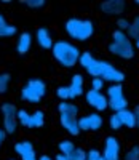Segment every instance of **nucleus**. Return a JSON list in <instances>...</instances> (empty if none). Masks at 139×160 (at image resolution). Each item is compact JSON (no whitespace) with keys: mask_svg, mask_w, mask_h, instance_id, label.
Returning a JSON list of instances; mask_svg holds the SVG:
<instances>
[{"mask_svg":"<svg viewBox=\"0 0 139 160\" xmlns=\"http://www.w3.org/2000/svg\"><path fill=\"white\" fill-rule=\"evenodd\" d=\"M93 58H94V56L91 55L90 51H83L82 55H80V59H78V62H80V66H82L83 69H87V68H88V64L93 61Z\"/></svg>","mask_w":139,"mask_h":160,"instance_id":"obj_25","label":"nucleus"},{"mask_svg":"<svg viewBox=\"0 0 139 160\" xmlns=\"http://www.w3.org/2000/svg\"><path fill=\"white\" fill-rule=\"evenodd\" d=\"M47 95V83L42 78H29L21 88V99L31 104H37Z\"/></svg>","mask_w":139,"mask_h":160,"instance_id":"obj_6","label":"nucleus"},{"mask_svg":"<svg viewBox=\"0 0 139 160\" xmlns=\"http://www.w3.org/2000/svg\"><path fill=\"white\" fill-rule=\"evenodd\" d=\"M125 160H139V144L133 146V148L125 154Z\"/></svg>","mask_w":139,"mask_h":160,"instance_id":"obj_26","label":"nucleus"},{"mask_svg":"<svg viewBox=\"0 0 139 160\" xmlns=\"http://www.w3.org/2000/svg\"><path fill=\"white\" fill-rule=\"evenodd\" d=\"M10 82H11V74L8 72H0V95L7 93L8 87H10Z\"/></svg>","mask_w":139,"mask_h":160,"instance_id":"obj_21","label":"nucleus"},{"mask_svg":"<svg viewBox=\"0 0 139 160\" xmlns=\"http://www.w3.org/2000/svg\"><path fill=\"white\" fill-rule=\"evenodd\" d=\"M67 157H69V160H87V151L82 148H74V151Z\"/></svg>","mask_w":139,"mask_h":160,"instance_id":"obj_24","label":"nucleus"},{"mask_svg":"<svg viewBox=\"0 0 139 160\" xmlns=\"http://www.w3.org/2000/svg\"><path fill=\"white\" fill-rule=\"evenodd\" d=\"M7 136H8V133H7L5 128L2 127V128H0V144H3V141L7 139Z\"/></svg>","mask_w":139,"mask_h":160,"instance_id":"obj_32","label":"nucleus"},{"mask_svg":"<svg viewBox=\"0 0 139 160\" xmlns=\"http://www.w3.org/2000/svg\"><path fill=\"white\" fill-rule=\"evenodd\" d=\"M99 8L104 15L118 16L125 11V8H127V2H123V0H106V2H101Z\"/></svg>","mask_w":139,"mask_h":160,"instance_id":"obj_12","label":"nucleus"},{"mask_svg":"<svg viewBox=\"0 0 139 160\" xmlns=\"http://www.w3.org/2000/svg\"><path fill=\"white\" fill-rule=\"evenodd\" d=\"M56 96H58L61 101H69V99H72V93H71V88H69V85H66V87H58Z\"/></svg>","mask_w":139,"mask_h":160,"instance_id":"obj_23","label":"nucleus"},{"mask_svg":"<svg viewBox=\"0 0 139 160\" xmlns=\"http://www.w3.org/2000/svg\"><path fill=\"white\" fill-rule=\"evenodd\" d=\"M104 160H120V142L115 136H107L104 141Z\"/></svg>","mask_w":139,"mask_h":160,"instance_id":"obj_11","label":"nucleus"},{"mask_svg":"<svg viewBox=\"0 0 139 160\" xmlns=\"http://www.w3.org/2000/svg\"><path fill=\"white\" fill-rule=\"evenodd\" d=\"M22 3L29 8H42L45 7V0H24Z\"/></svg>","mask_w":139,"mask_h":160,"instance_id":"obj_29","label":"nucleus"},{"mask_svg":"<svg viewBox=\"0 0 139 160\" xmlns=\"http://www.w3.org/2000/svg\"><path fill=\"white\" fill-rule=\"evenodd\" d=\"M51 53H53V58L56 59L58 64H61L62 68H74L78 62L80 55H82L78 47H75L71 42H67V40H58V42H54Z\"/></svg>","mask_w":139,"mask_h":160,"instance_id":"obj_2","label":"nucleus"},{"mask_svg":"<svg viewBox=\"0 0 139 160\" xmlns=\"http://www.w3.org/2000/svg\"><path fill=\"white\" fill-rule=\"evenodd\" d=\"M127 35L131 40H137L139 38V16H134V19L131 21L130 29L127 31Z\"/></svg>","mask_w":139,"mask_h":160,"instance_id":"obj_20","label":"nucleus"},{"mask_svg":"<svg viewBox=\"0 0 139 160\" xmlns=\"http://www.w3.org/2000/svg\"><path fill=\"white\" fill-rule=\"evenodd\" d=\"M0 112L3 115V128L8 135H15L18 131L19 122H18V108L13 102H3Z\"/></svg>","mask_w":139,"mask_h":160,"instance_id":"obj_8","label":"nucleus"},{"mask_svg":"<svg viewBox=\"0 0 139 160\" xmlns=\"http://www.w3.org/2000/svg\"><path fill=\"white\" fill-rule=\"evenodd\" d=\"M10 160H15V158H10Z\"/></svg>","mask_w":139,"mask_h":160,"instance_id":"obj_39","label":"nucleus"},{"mask_svg":"<svg viewBox=\"0 0 139 160\" xmlns=\"http://www.w3.org/2000/svg\"><path fill=\"white\" fill-rule=\"evenodd\" d=\"M133 112H134V115H136V127H139V104L134 108Z\"/></svg>","mask_w":139,"mask_h":160,"instance_id":"obj_33","label":"nucleus"},{"mask_svg":"<svg viewBox=\"0 0 139 160\" xmlns=\"http://www.w3.org/2000/svg\"><path fill=\"white\" fill-rule=\"evenodd\" d=\"M85 101L91 106L93 109L96 111H106L109 108V101H107V96L102 95V91H94V90H88L87 95H85Z\"/></svg>","mask_w":139,"mask_h":160,"instance_id":"obj_10","label":"nucleus"},{"mask_svg":"<svg viewBox=\"0 0 139 160\" xmlns=\"http://www.w3.org/2000/svg\"><path fill=\"white\" fill-rule=\"evenodd\" d=\"M104 80L102 78H93L91 80V90H94V91H102V88H104Z\"/></svg>","mask_w":139,"mask_h":160,"instance_id":"obj_30","label":"nucleus"},{"mask_svg":"<svg viewBox=\"0 0 139 160\" xmlns=\"http://www.w3.org/2000/svg\"><path fill=\"white\" fill-rule=\"evenodd\" d=\"M64 29L67 35L72 40L77 42H87L88 38L94 34V24L91 19H83V18H69L64 24Z\"/></svg>","mask_w":139,"mask_h":160,"instance_id":"obj_3","label":"nucleus"},{"mask_svg":"<svg viewBox=\"0 0 139 160\" xmlns=\"http://www.w3.org/2000/svg\"><path fill=\"white\" fill-rule=\"evenodd\" d=\"M32 47V35L29 32H21L16 40V51L18 55H27Z\"/></svg>","mask_w":139,"mask_h":160,"instance_id":"obj_15","label":"nucleus"},{"mask_svg":"<svg viewBox=\"0 0 139 160\" xmlns=\"http://www.w3.org/2000/svg\"><path fill=\"white\" fill-rule=\"evenodd\" d=\"M38 160H53L50 155H42V157H38Z\"/></svg>","mask_w":139,"mask_h":160,"instance_id":"obj_35","label":"nucleus"},{"mask_svg":"<svg viewBox=\"0 0 139 160\" xmlns=\"http://www.w3.org/2000/svg\"><path fill=\"white\" fill-rule=\"evenodd\" d=\"M74 142L72 141H69V139H64V141H61L59 144H58V149H59V154H62V155H69L72 151H74Z\"/></svg>","mask_w":139,"mask_h":160,"instance_id":"obj_22","label":"nucleus"},{"mask_svg":"<svg viewBox=\"0 0 139 160\" xmlns=\"http://www.w3.org/2000/svg\"><path fill=\"white\" fill-rule=\"evenodd\" d=\"M93 78H102L104 82L112 83H122L125 80V74L117 69L114 64H110L109 61L104 59H96L93 58V61L88 64V68L85 69Z\"/></svg>","mask_w":139,"mask_h":160,"instance_id":"obj_1","label":"nucleus"},{"mask_svg":"<svg viewBox=\"0 0 139 160\" xmlns=\"http://www.w3.org/2000/svg\"><path fill=\"white\" fill-rule=\"evenodd\" d=\"M15 152L19 155L21 160H38L35 154V148L31 141H18L15 144Z\"/></svg>","mask_w":139,"mask_h":160,"instance_id":"obj_13","label":"nucleus"},{"mask_svg":"<svg viewBox=\"0 0 139 160\" xmlns=\"http://www.w3.org/2000/svg\"><path fill=\"white\" fill-rule=\"evenodd\" d=\"M134 45L131 42V38L127 35V32L122 31H114L112 32V43L109 45V51L112 55L122 58V59H131L134 58Z\"/></svg>","mask_w":139,"mask_h":160,"instance_id":"obj_5","label":"nucleus"},{"mask_svg":"<svg viewBox=\"0 0 139 160\" xmlns=\"http://www.w3.org/2000/svg\"><path fill=\"white\" fill-rule=\"evenodd\" d=\"M54 160H69V157L67 155H62V154H58Z\"/></svg>","mask_w":139,"mask_h":160,"instance_id":"obj_34","label":"nucleus"},{"mask_svg":"<svg viewBox=\"0 0 139 160\" xmlns=\"http://www.w3.org/2000/svg\"><path fill=\"white\" fill-rule=\"evenodd\" d=\"M115 114L118 115V118H120V122H122L123 127H128V128H134L136 127V115H134L133 111L123 109V111L115 112Z\"/></svg>","mask_w":139,"mask_h":160,"instance_id":"obj_18","label":"nucleus"},{"mask_svg":"<svg viewBox=\"0 0 139 160\" xmlns=\"http://www.w3.org/2000/svg\"><path fill=\"white\" fill-rule=\"evenodd\" d=\"M99 160H104V157H101V158H99Z\"/></svg>","mask_w":139,"mask_h":160,"instance_id":"obj_38","label":"nucleus"},{"mask_svg":"<svg viewBox=\"0 0 139 160\" xmlns=\"http://www.w3.org/2000/svg\"><path fill=\"white\" fill-rule=\"evenodd\" d=\"M69 88H71V93H72V99L82 96L83 95V77L80 74L72 75L71 83H69Z\"/></svg>","mask_w":139,"mask_h":160,"instance_id":"obj_17","label":"nucleus"},{"mask_svg":"<svg viewBox=\"0 0 139 160\" xmlns=\"http://www.w3.org/2000/svg\"><path fill=\"white\" fill-rule=\"evenodd\" d=\"M102 125H104V118L98 112H93V114L83 115V117L78 118L80 131H96V130H99Z\"/></svg>","mask_w":139,"mask_h":160,"instance_id":"obj_9","label":"nucleus"},{"mask_svg":"<svg viewBox=\"0 0 139 160\" xmlns=\"http://www.w3.org/2000/svg\"><path fill=\"white\" fill-rule=\"evenodd\" d=\"M109 127L112 128V130H115V131H117V130H120V128L123 127L117 114H112V115L109 117Z\"/></svg>","mask_w":139,"mask_h":160,"instance_id":"obj_27","label":"nucleus"},{"mask_svg":"<svg viewBox=\"0 0 139 160\" xmlns=\"http://www.w3.org/2000/svg\"><path fill=\"white\" fill-rule=\"evenodd\" d=\"M134 48H139V38L136 40V43H134Z\"/></svg>","mask_w":139,"mask_h":160,"instance_id":"obj_36","label":"nucleus"},{"mask_svg":"<svg viewBox=\"0 0 139 160\" xmlns=\"http://www.w3.org/2000/svg\"><path fill=\"white\" fill-rule=\"evenodd\" d=\"M59 112V122L61 127L72 136H77L80 133L78 128V106L69 102V101H61L58 106Z\"/></svg>","mask_w":139,"mask_h":160,"instance_id":"obj_4","label":"nucleus"},{"mask_svg":"<svg viewBox=\"0 0 139 160\" xmlns=\"http://www.w3.org/2000/svg\"><path fill=\"white\" fill-rule=\"evenodd\" d=\"M35 38H37V45L40 48H43V50H51L53 45H54L51 32L47 28H38L37 29V34H35Z\"/></svg>","mask_w":139,"mask_h":160,"instance_id":"obj_14","label":"nucleus"},{"mask_svg":"<svg viewBox=\"0 0 139 160\" xmlns=\"http://www.w3.org/2000/svg\"><path fill=\"white\" fill-rule=\"evenodd\" d=\"M16 32H18L16 26L8 24L7 18L0 13V38H10L13 35H16Z\"/></svg>","mask_w":139,"mask_h":160,"instance_id":"obj_16","label":"nucleus"},{"mask_svg":"<svg viewBox=\"0 0 139 160\" xmlns=\"http://www.w3.org/2000/svg\"><path fill=\"white\" fill-rule=\"evenodd\" d=\"M101 157H102V154L98 149H90L87 152V160H99Z\"/></svg>","mask_w":139,"mask_h":160,"instance_id":"obj_31","label":"nucleus"},{"mask_svg":"<svg viewBox=\"0 0 139 160\" xmlns=\"http://www.w3.org/2000/svg\"><path fill=\"white\" fill-rule=\"evenodd\" d=\"M136 5H139V0H136Z\"/></svg>","mask_w":139,"mask_h":160,"instance_id":"obj_37","label":"nucleus"},{"mask_svg":"<svg viewBox=\"0 0 139 160\" xmlns=\"http://www.w3.org/2000/svg\"><path fill=\"white\" fill-rule=\"evenodd\" d=\"M131 26V21H128L127 18H118L117 19V29L122 31V32H127Z\"/></svg>","mask_w":139,"mask_h":160,"instance_id":"obj_28","label":"nucleus"},{"mask_svg":"<svg viewBox=\"0 0 139 160\" xmlns=\"http://www.w3.org/2000/svg\"><path fill=\"white\" fill-rule=\"evenodd\" d=\"M0 146H2V144H0Z\"/></svg>","mask_w":139,"mask_h":160,"instance_id":"obj_40","label":"nucleus"},{"mask_svg":"<svg viewBox=\"0 0 139 160\" xmlns=\"http://www.w3.org/2000/svg\"><path fill=\"white\" fill-rule=\"evenodd\" d=\"M43 125H45V114H43V111H35L34 114L29 115L27 128H42Z\"/></svg>","mask_w":139,"mask_h":160,"instance_id":"obj_19","label":"nucleus"},{"mask_svg":"<svg viewBox=\"0 0 139 160\" xmlns=\"http://www.w3.org/2000/svg\"><path fill=\"white\" fill-rule=\"evenodd\" d=\"M107 101H109V108L114 112L128 109V99L125 98L122 83H112L110 87H107Z\"/></svg>","mask_w":139,"mask_h":160,"instance_id":"obj_7","label":"nucleus"}]
</instances>
